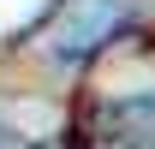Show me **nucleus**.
<instances>
[{
    "label": "nucleus",
    "instance_id": "nucleus-1",
    "mask_svg": "<svg viewBox=\"0 0 155 149\" xmlns=\"http://www.w3.org/2000/svg\"><path fill=\"white\" fill-rule=\"evenodd\" d=\"M125 24H131V0H60L54 18H48V30H42V42H48L54 60L78 66V60H90L96 48H107Z\"/></svg>",
    "mask_w": 155,
    "mask_h": 149
},
{
    "label": "nucleus",
    "instance_id": "nucleus-2",
    "mask_svg": "<svg viewBox=\"0 0 155 149\" xmlns=\"http://www.w3.org/2000/svg\"><path fill=\"white\" fill-rule=\"evenodd\" d=\"M101 143L107 149H155V95L114 101L101 119Z\"/></svg>",
    "mask_w": 155,
    "mask_h": 149
}]
</instances>
